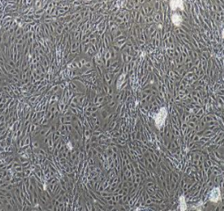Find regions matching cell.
<instances>
[{"label":"cell","mask_w":224,"mask_h":211,"mask_svg":"<svg viewBox=\"0 0 224 211\" xmlns=\"http://www.w3.org/2000/svg\"><path fill=\"white\" fill-rule=\"evenodd\" d=\"M221 197V193L219 191L218 188H214L213 191H211V195H210V201L213 202H217L220 200Z\"/></svg>","instance_id":"6da1fadb"}]
</instances>
